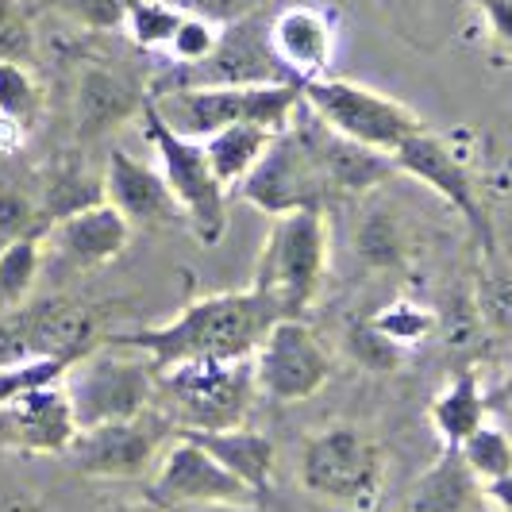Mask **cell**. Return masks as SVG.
<instances>
[{
  "mask_svg": "<svg viewBox=\"0 0 512 512\" xmlns=\"http://www.w3.org/2000/svg\"><path fill=\"white\" fill-rule=\"evenodd\" d=\"M31 54V27L20 12V0H0V58L24 62Z\"/></svg>",
  "mask_w": 512,
  "mask_h": 512,
  "instance_id": "cell-36",
  "label": "cell"
},
{
  "mask_svg": "<svg viewBox=\"0 0 512 512\" xmlns=\"http://www.w3.org/2000/svg\"><path fill=\"white\" fill-rule=\"evenodd\" d=\"M255 359L231 362H181L158 370V393L174 409L185 432H216L239 428L255 401Z\"/></svg>",
  "mask_w": 512,
  "mask_h": 512,
  "instance_id": "cell-6",
  "label": "cell"
},
{
  "mask_svg": "<svg viewBox=\"0 0 512 512\" xmlns=\"http://www.w3.org/2000/svg\"><path fill=\"white\" fill-rule=\"evenodd\" d=\"M285 320L282 305L258 289L212 293L189 308H181L174 320L158 328H131V332H104L108 343L139 351L158 370H170L181 362H231L255 359L266 332Z\"/></svg>",
  "mask_w": 512,
  "mask_h": 512,
  "instance_id": "cell-1",
  "label": "cell"
},
{
  "mask_svg": "<svg viewBox=\"0 0 512 512\" xmlns=\"http://www.w3.org/2000/svg\"><path fill=\"white\" fill-rule=\"evenodd\" d=\"M201 143H205V154H208V162H212V174L220 178V185H224L228 193H235V189L247 181V174L262 162V154L270 151L274 131L255 128V124H235V128H224V131H216V135H208Z\"/></svg>",
  "mask_w": 512,
  "mask_h": 512,
  "instance_id": "cell-25",
  "label": "cell"
},
{
  "mask_svg": "<svg viewBox=\"0 0 512 512\" xmlns=\"http://www.w3.org/2000/svg\"><path fill=\"white\" fill-rule=\"evenodd\" d=\"M158 512H262L258 505H189V509H158Z\"/></svg>",
  "mask_w": 512,
  "mask_h": 512,
  "instance_id": "cell-42",
  "label": "cell"
},
{
  "mask_svg": "<svg viewBox=\"0 0 512 512\" xmlns=\"http://www.w3.org/2000/svg\"><path fill=\"white\" fill-rule=\"evenodd\" d=\"M474 301L478 312L489 328L497 332H509L512 328V266L501 262L497 255L486 258L482 274H478V289H474Z\"/></svg>",
  "mask_w": 512,
  "mask_h": 512,
  "instance_id": "cell-31",
  "label": "cell"
},
{
  "mask_svg": "<svg viewBox=\"0 0 512 512\" xmlns=\"http://www.w3.org/2000/svg\"><path fill=\"white\" fill-rule=\"evenodd\" d=\"M101 308L74 297H39L0 316V370H16L39 359H81L97 347Z\"/></svg>",
  "mask_w": 512,
  "mask_h": 512,
  "instance_id": "cell-7",
  "label": "cell"
},
{
  "mask_svg": "<svg viewBox=\"0 0 512 512\" xmlns=\"http://www.w3.org/2000/svg\"><path fill=\"white\" fill-rule=\"evenodd\" d=\"M328 278V216L301 208L278 216L255 262L251 289L274 297L285 316H305Z\"/></svg>",
  "mask_w": 512,
  "mask_h": 512,
  "instance_id": "cell-3",
  "label": "cell"
},
{
  "mask_svg": "<svg viewBox=\"0 0 512 512\" xmlns=\"http://www.w3.org/2000/svg\"><path fill=\"white\" fill-rule=\"evenodd\" d=\"M181 20L185 12L170 0H124V16H120L128 39L143 51H166Z\"/></svg>",
  "mask_w": 512,
  "mask_h": 512,
  "instance_id": "cell-27",
  "label": "cell"
},
{
  "mask_svg": "<svg viewBox=\"0 0 512 512\" xmlns=\"http://www.w3.org/2000/svg\"><path fill=\"white\" fill-rule=\"evenodd\" d=\"M459 451H462V459H466V466L482 478V486H486V482H497V478H505V474L512 470V439L501 424H489L486 420L474 436L462 443Z\"/></svg>",
  "mask_w": 512,
  "mask_h": 512,
  "instance_id": "cell-30",
  "label": "cell"
},
{
  "mask_svg": "<svg viewBox=\"0 0 512 512\" xmlns=\"http://www.w3.org/2000/svg\"><path fill=\"white\" fill-rule=\"evenodd\" d=\"M143 104H147V97L131 85L128 77L93 66V70H85L81 81H77V97H74L77 135H81V139L104 135V131H112L116 124L139 116Z\"/></svg>",
  "mask_w": 512,
  "mask_h": 512,
  "instance_id": "cell-20",
  "label": "cell"
},
{
  "mask_svg": "<svg viewBox=\"0 0 512 512\" xmlns=\"http://www.w3.org/2000/svg\"><path fill=\"white\" fill-rule=\"evenodd\" d=\"M154 112L185 135V139H208L216 131L235 124H255L266 131H285L301 104V81H270V85H174L151 93Z\"/></svg>",
  "mask_w": 512,
  "mask_h": 512,
  "instance_id": "cell-2",
  "label": "cell"
},
{
  "mask_svg": "<svg viewBox=\"0 0 512 512\" xmlns=\"http://www.w3.org/2000/svg\"><path fill=\"white\" fill-rule=\"evenodd\" d=\"M347 355L359 362L362 370L393 374L405 362V347L397 339H389L385 332H378L370 320H355L351 332H347Z\"/></svg>",
  "mask_w": 512,
  "mask_h": 512,
  "instance_id": "cell-32",
  "label": "cell"
},
{
  "mask_svg": "<svg viewBox=\"0 0 512 512\" xmlns=\"http://www.w3.org/2000/svg\"><path fill=\"white\" fill-rule=\"evenodd\" d=\"M170 4H178L181 12L205 16V20H212V24L231 27V24H243V20L262 16L274 0H170Z\"/></svg>",
  "mask_w": 512,
  "mask_h": 512,
  "instance_id": "cell-35",
  "label": "cell"
},
{
  "mask_svg": "<svg viewBox=\"0 0 512 512\" xmlns=\"http://www.w3.org/2000/svg\"><path fill=\"white\" fill-rule=\"evenodd\" d=\"M62 389L70 397V409L77 416V428H101L120 424L151 412V397L158 393V374L139 351L116 347L104 339L101 347L85 351L66 370Z\"/></svg>",
  "mask_w": 512,
  "mask_h": 512,
  "instance_id": "cell-4",
  "label": "cell"
},
{
  "mask_svg": "<svg viewBox=\"0 0 512 512\" xmlns=\"http://www.w3.org/2000/svg\"><path fill=\"white\" fill-rule=\"evenodd\" d=\"M104 201V178H89V166L81 162V154H62L39 174V205L47 224L74 216L81 208L101 205Z\"/></svg>",
  "mask_w": 512,
  "mask_h": 512,
  "instance_id": "cell-23",
  "label": "cell"
},
{
  "mask_svg": "<svg viewBox=\"0 0 512 512\" xmlns=\"http://www.w3.org/2000/svg\"><path fill=\"white\" fill-rule=\"evenodd\" d=\"M43 243L66 266H74V270H101V266L116 262V258L128 251L131 220L120 208L101 201V205L81 208L74 216L54 220L51 228H47V235H43Z\"/></svg>",
  "mask_w": 512,
  "mask_h": 512,
  "instance_id": "cell-17",
  "label": "cell"
},
{
  "mask_svg": "<svg viewBox=\"0 0 512 512\" xmlns=\"http://www.w3.org/2000/svg\"><path fill=\"white\" fill-rule=\"evenodd\" d=\"M362 255L370 258V262H393V258L401 255V239H397V228L389 224V216H370L366 224H362V239H359Z\"/></svg>",
  "mask_w": 512,
  "mask_h": 512,
  "instance_id": "cell-37",
  "label": "cell"
},
{
  "mask_svg": "<svg viewBox=\"0 0 512 512\" xmlns=\"http://www.w3.org/2000/svg\"><path fill=\"white\" fill-rule=\"evenodd\" d=\"M170 420L166 416H135L120 424H101L81 432L70 447V462L81 474L93 478H135L154 462V455L170 443Z\"/></svg>",
  "mask_w": 512,
  "mask_h": 512,
  "instance_id": "cell-14",
  "label": "cell"
},
{
  "mask_svg": "<svg viewBox=\"0 0 512 512\" xmlns=\"http://www.w3.org/2000/svg\"><path fill=\"white\" fill-rule=\"evenodd\" d=\"M486 420H489V401L474 370L455 374L447 382V389L432 401V424H436L443 447H462Z\"/></svg>",
  "mask_w": 512,
  "mask_h": 512,
  "instance_id": "cell-24",
  "label": "cell"
},
{
  "mask_svg": "<svg viewBox=\"0 0 512 512\" xmlns=\"http://www.w3.org/2000/svg\"><path fill=\"white\" fill-rule=\"evenodd\" d=\"M293 128L301 131L308 154H312L316 170L324 174V181H328L332 197H359V193H370V189H378L382 181L397 174L393 154L370 151V147H362L355 139H343L308 104H301Z\"/></svg>",
  "mask_w": 512,
  "mask_h": 512,
  "instance_id": "cell-15",
  "label": "cell"
},
{
  "mask_svg": "<svg viewBox=\"0 0 512 512\" xmlns=\"http://www.w3.org/2000/svg\"><path fill=\"white\" fill-rule=\"evenodd\" d=\"M185 432V428H181ZM205 447L224 470H231L243 486H251L258 497H266L274 486V466H278V447L274 439L255 432V428H216V432H189Z\"/></svg>",
  "mask_w": 512,
  "mask_h": 512,
  "instance_id": "cell-21",
  "label": "cell"
},
{
  "mask_svg": "<svg viewBox=\"0 0 512 512\" xmlns=\"http://www.w3.org/2000/svg\"><path fill=\"white\" fill-rule=\"evenodd\" d=\"M370 324H374L378 332L389 335V339H397L401 347L420 343L424 335L432 332V316L420 305H412V301H393V305L378 308V312L370 316Z\"/></svg>",
  "mask_w": 512,
  "mask_h": 512,
  "instance_id": "cell-34",
  "label": "cell"
},
{
  "mask_svg": "<svg viewBox=\"0 0 512 512\" xmlns=\"http://www.w3.org/2000/svg\"><path fill=\"white\" fill-rule=\"evenodd\" d=\"M474 4L493 35V47L512 58V0H474Z\"/></svg>",
  "mask_w": 512,
  "mask_h": 512,
  "instance_id": "cell-38",
  "label": "cell"
},
{
  "mask_svg": "<svg viewBox=\"0 0 512 512\" xmlns=\"http://www.w3.org/2000/svg\"><path fill=\"white\" fill-rule=\"evenodd\" d=\"M486 505L482 478L466 466L459 447H443L409 493V512H474Z\"/></svg>",
  "mask_w": 512,
  "mask_h": 512,
  "instance_id": "cell-22",
  "label": "cell"
},
{
  "mask_svg": "<svg viewBox=\"0 0 512 512\" xmlns=\"http://www.w3.org/2000/svg\"><path fill=\"white\" fill-rule=\"evenodd\" d=\"M139 120H143V135L151 139L154 154H158V170L185 212V228L197 235L201 247H216L228 231V189L212 174L205 143L178 135L154 112L151 97L143 104Z\"/></svg>",
  "mask_w": 512,
  "mask_h": 512,
  "instance_id": "cell-5",
  "label": "cell"
},
{
  "mask_svg": "<svg viewBox=\"0 0 512 512\" xmlns=\"http://www.w3.org/2000/svg\"><path fill=\"white\" fill-rule=\"evenodd\" d=\"M220 39H224V27L205 20V16L185 12V20H181V27L174 31L166 54H170L174 62H181V66H205L208 58L220 51Z\"/></svg>",
  "mask_w": 512,
  "mask_h": 512,
  "instance_id": "cell-33",
  "label": "cell"
},
{
  "mask_svg": "<svg viewBox=\"0 0 512 512\" xmlns=\"http://www.w3.org/2000/svg\"><path fill=\"white\" fill-rule=\"evenodd\" d=\"M0 116L20 120L27 131L35 128V120L43 116V89H39V81L24 62L0 58Z\"/></svg>",
  "mask_w": 512,
  "mask_h": 512,
  "instance_id": "cell-29",
  "label": "cell"
},
{
  "mask_svg": "<svg viewBox=\"0 0 512 512\" xmlns=\"http://www.w3.org/2000/svg\"><path fill=\"white\" fill-rule=\"evenodd\" d=\"M255 378L274 401H308L332 378V355L301 316H285L255 351Z\"/></svg>",
  "mask_w": 512,
  "mask_h": 512,
  "instance_id": "cell-12",
  "label": "cell"
},
{
  "mask_svg": "<svg viewBox=\"0 0 512 512\" xmlns=\"http://www.w3.org/2000/svg\"><path fill=\"white\" fill-rule=\"evenodd\" d=\"M393 162H397V174H409V178L424 181L432 193H439V197L470 224L474 239L482 243V251H486V255H497L493 224H489L486 208L478 201L474 178H470V170L462 166L459 154L451 151L439 135H432V131L412 135L409 143H401V147L393 151Z\"/></svg>",
  "mask_w": 512,
  "mask_h": 512,
  "instance_id": "cell-13",
  "label": "cell"
},
{
  "mask_svg": "<svg viewBox=\"0 0 512 512\" xmlns=\"http://www.w3.org/2000/svg\"><path fill=\"white\" fill-rule=\"evenodd\" d=\"M108 512H158V509L151 505V509H108Z\"/></svg>",
  "mask_w": 512,
  "mask_h": 512,
  "instance_id": "cell-43",
  "label": "cell"
},
{
  "mask_svg": "<svg viewBox=\"0 0 512 512\" xmlns=\"http://www.w3.org/2000/svg\"><path fill=\"white\" fill-rule=\"evenodd\" d=\"M24 139H27V128L20 124V120L0 116V158H4V154L20 151V147H24Z\"/></svg>",
  "mask_w": 512,
  "mask_h": 512,
  "instance_id": "cell-39",
  "label": "cell"
},
{
  "mask_svg": "<svg viewBox=\"0 0 512 512\" xmlns=\"http://www.w3.org/2000/svg\"><path fill=\"white\" fill-rule=\"evenodd\" d=\"M270 47L293 81L328 77L335 58V24L316 4H289L270 20Z\"/></svg>",
  "mask_w": 512,
  "mask_h": 512,
  "instance_id": "cell-19",
  "label": "cell"
},
{
  "mask_svg": "<svg viewBox=\"0 0 512 512\" xmlns=\"http://www.w3.org/2000/svg\"><path fill=\"white\" fill-rule=\"evenodd\" d=\"M301 482L308 493L343 505V509L370 512L385 489V455L359 428H328L308 439L301 459Z\"/></svg>",
  "mask_w": 512,
  "mask_h": 512,
  "instance_id": "cell-9",
  "label": "cell"
},
{
  "mask_svg": "<svg viewBox=\"0 0 512 512\" xmlns=\"http://www.w3.org/2000/svg\"><path fill=\"white\" fill-rule=\"evenodd\" d=\"M47 216L39 205V181L27 189L20 181L0 174V243L20 239V235H47Z\"/></svg>",
  "mask_w": 512,
  "mask_h": 512,
  "instance_id": "cell-28",
  "label": "cell"
},
{
  "mask_svg": "<svg viewBox=\"0 0 512 512\" xmlns=\"http://www.w3.org/2000/svg\"><path fill=\"white\" fill-rule=\"evenodd\" d=\"M104 201L120 208L131 224H147V228L185 224V212L174 201L162 170L139 162L135 154L120 151V147H112L108 162H104Z\"/></svg>",
  "mask_w": 512,
  "mask_h": 512,
  "instance_id": "cell-18",
  "label": "cell"
},
{
  "mask_svg": "<svg viewBox=\"0 0 512 512\" xmlns=\"http://www.w3.org/2000/svg\"><path fill=\"white\" fill-rule=\"evenodd\" d=\"M81 428L62 382L27 389L0 405V443L27 455H70Z\"/></svg>",
  "mask_w": 512,
  "mask_h": 512,
  "instance_id": "cell-16",
  "label": "cell"
},
{
  "mask_svg": "<svg viewBox=\"0 0 512 512\" xmlns=\"http://www.w3.org/2000/svg\"><path fill=\"white\" fill-rule=\"evenodd\" d=\"M43 235H20V239H8L0 243V301L4 305H24L31 301V289L39 278V266H43Z\"/></svg>",
  "mask_w": 512,
  "mask_h": 512,
  "instance_id": "cell-26",
  "label": "cell"
},
{
  "mask_svg": "<svg viewBox=\"0 0 512 512\" xmlns=\"http://www.w3.org/2000/svg\"><path fill=\"white\" fill-rule=\"evenodd\" d=\"M486 505L497 512H512V470L497 482H486Z\"/></svg>",
  "mask_w": 512,
  "mask_h": 512,
  "instance_id": "cell-40",
  "label": "cell"
},
{
  "mask_svg": "<svg viewBox=\"0 0 512 512\" xmlns=\"http://www.w3.org/2000/svg\"><path fill=\"white\" fill-rule=\"evenodd\" d=\"M486 401H489V412H497V409H512V370L497 382V389H489L486 393Z\"/></svg>",
  "mask_w": 512,
  "mask_h": 512,
  "instance_id": "cell-41",
  "label": "cell"
},
{
  "mask_svg": "<svg viewBox=\"0 0 512 512\" xmlns=\"http://www.w3.org/2000/svg\"><path fill=\"white\" fill-rule=\"evenodd\" d=\"M305 104L328 124L339 131L343 139H355L370 151L393 154L401 143H409L412 135H420L424 120L412 112L405 101L385 97L370 85L347 81V77H316V81H301Z\"/></svg>",
  "mask_w": 512,
  "mask_h": 512,
  "instance_id": "cell-8",
  "label": "cell"
},
{
  "mask_svg": "<svg viewBox=\"0 0 512 512\" xmlns=\"http://www.w3.org/2000/svg\"><path fill=\"white\" fill-rule=\"evenodd\" d=\"M235 193L274 220L289 216V212H301V208H324V201L332 197L328 181L316 170L305 139L293 124L274 135L270 151L262 154V162L247 174V181Z\"/></svg>",
  "mask_w": 512,
  "mask_h": 512,
  "instance_id": "cell-11",
  "label": "cell"
},
{
  "mask_svg": "<svg viewBox=\"0 0 512 512\" xmlns=\"http://www.w3.org/2000/svg\"><path fill=\"white\" fill-rule=\"evenodd\" d=\"M474 512H497V509H493V505H482V509H474Z\"/></svg>",
  "mask_w": 512,
  "mask_h": 512,
  "instance_id": "cell-44",
  "label": "cell"
},
{
  "mask_svg": "<svg viewBox=\"0 0 512 512\" xmlns=\"http://www.w3.org/2000/svg\"><path fill=\"white\" fill-rule=\"evenodd\" d=\"M251 486H243L231 470L208 455L189 432H174L162 447V459L147 489V505L154 509H189V505H258Z\"/></svg>",
  "mask_w": 512,
  "mask_h": 512,
  "instance_id": "cell-10",
  "label": "cell"
}]
</instances>
